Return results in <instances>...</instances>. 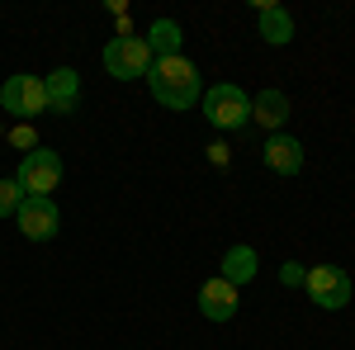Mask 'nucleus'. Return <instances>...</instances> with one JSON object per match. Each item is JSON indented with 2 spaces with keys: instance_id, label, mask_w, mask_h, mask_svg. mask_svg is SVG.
Segmentation results:
<instances>
[{
  "instance_id": "nucleus-1",
  "label": "nucleus",
  "mask_w": 355,
  "mask_h": 350,
  "mask_svg": "<svg viewBox=\"0 0 355 350\" xmlns=\"http://www.w3.org/2000/svg\"><path fill=\"white\" fill-rule=\"evenodd\" d=\"M147 81H152V100L166 105V109H190V105L204 100L199 71H194L190 57H162V62H152Z\"/></svg>"
},
{
  "instance_id": "nucleus-2",
  "label": "nucleus",
  "mask_w": 355,
  "mask_h": 350,
  "mask_svg": "<svg viewBox=\"0 0 355 350\" xmlns=\"http://www.w3.org/2000/svg\"><path fill=\"white\" fill-rule=\"evenodd\" d=\"M204 114H209L214 128L237 133V128L251 123V95L242 85H214V90H204Z\"/></svg>"
},
{
  "instance_id": "nucleus-3",
  "label": "nucleus",
  "mask_w": 355,
  "mask_h": 350,
  "mask_svg": "<svg viewBox=\"0 0 355 350\" xmlns=\"http://www.w3.org/2000/svg\"><path fill=\"white\" fill-rule=\"evenodd\" d=\"M19 189H24V199H53L57 180H62V157L48 152V147H33L24 161H19Z\"/></svg>"
},
{
  "instance_id": "nucleus-4",
  "label": "nucleus",
  "mask_w": 355,
  "mask_h": 350,
  "mask_svg": "<svg viewBox=\"0 0 355 350\" xmlns=\"http://www.w3.org/2000/svg\"><path fill=\"white\" fill-rule=\"evenodd\" d=\"M105 71H110L114 81H137V76H147V71H152V48H147V38H133V33L110 38V48H105Z\"/></svg>"
},
{
  "instance_id": "nucleus-5",
  "label": "nucleus",
  "mask_w": 355,
  "mask_h": 350,
  "mask_svg": "<svg viewBox=\"0 0 355 350\" xmlns=\"http://www.w3.org/2000/svg\"><path fill=\"white\" fill-rule=\"evenodd\" d=\"M303 289H308V298L318 308H327V313L351 303V279H346V270H336V265H313L303 274Z\"/></svg>"
},
{
  "instance_id": "nucleus-6",
  "label": "nucleus",
  "mask_w": 355,
  "mask_h": 350,
  "mask_svg": "<svg viewBox=\"0 0 355 350\" xmlns=\"http://www.w3.org/2000/svg\"><path fill=\"white\" fill-rule=\"evenodd\" d=\"M0 105L10 109V114H19V119H33V114L48 109V85L38 81V76H10V81L0 85Z\"/></svg>"
},
{
  "instance_id": "nucleus-7",
  "label": "nucleus",
  "mask_w": 355,
  "mask_h": 350,
  "mask_svg": "<svg viewBox=\"0 0 355 350\" xmlns=\"http://www.w3.org/2000/svg\"><path fill=\"white\" fill-rule=\"evenodd\" d=\"M15 222H19V232H24L28 242H53L57 227H62V213H57L53 199H24Z\"/></svg>"
},
{
  "instance_id": "nucleus-8",
  "label": "nucleus",
  "mask_w": 355,
  "mask_h": 350,
  "mask_svg": "<svg viewBox=\"0 0 355 350\" xmlns=\"http://www.w3.org/2000/svg\"><path fill=\"white\" fill-rule=\"evenodd\" d=\"M199 313L209 317V322H227V317H237V284H227V279H209L204 289H199Z\"/></svg>"
},
{
  "instance_id": "nucleus-9",
  "label": "nucleus",
  "mask_w": 355,
  "mask_h": 350,
  "mask_svg": "<svg viewBox=\"0 0 355 350\" xmlns=\"http://www.w3.org/2000/svg\"><path fill=\"white\" fill-rule=\"evenodd\" d=\"M266 166H270L275 175H299L303 170V142L289 133H275L266 142Z\"/></svg>"
},
{
  "instance_id": "nucleus-10",
  "label": "nucleus",
  "mask_w": 355,
  "mask_h": 350,
  "mask_svg": "<svg viewBox=\"0 0 355 350\" xmlns=\"http://www.w3.org/2000/svg\"><path fill=\"white\" fill-rule=\"evenodd\" d=\"M43 85H48V109H57V114H71L81 100V76L71 67H57L53 76H43Z\"/></svg>"
},
{
  "instance_id": "nucleus-11",
  "label": "nucleus",
  "mask_w": 355,
  "mask_h": 350,
  "mask_svg": "<svg viewBox=\"0 0 355 350\" xmlns=\"http://www.w3.org/2000/svg\"><path fill=\"white\" fill-rule=\"evenodd\" d=\"M251 123L279 133V128L289 123V95H284V90H261V95L251 100Z\"/></svg>"
},
{
  "instance_id": "nucleus-12",
  "label": "nucleus",
  "mask_w": 355,
  "mask_h": 350,
  "mask_svg": "<svg viewBox=\"0 0 355 350\" xmlns=\"http://www.w3.org/2000/svg\"><path fill=\"white\" fill-rule=\"evenodd\" d=\"M261 38L275 43V48H284V43L294 38V19H289V10H284V5L261 0Z\"/></svg>"
},
{
  "instance_id": "nucleus-13",
  "label": "nucleus",
  "mask_w": 355,
  "mask_h": 350,
  "mask_svg": "<svg viewBox=\"0 0 355 350\" xmlns=\"http://www.w3.org/2000/svg\"><path fill=\"white\" fill-rule=\"evenodd\" d=\"M147 38H152V43H147V48H152V62H162V57H180V24H175V19H157Z\"/></svg>"
},
{
  "instance_id": "nucleus-14",
  "label": "nucleus",
  "mask_w": 355,
  "mask_h": 350,
  "mask_svg": "<svg viewBox=\"0 0 355 350\" xmlns=\"http://www.w3.org/2000/svg\"><path fill=\"white\" fill-rule=\"evenodd\" d=\"M251 274H256V251H251V246H232V251L223 256V279L242 289Z\"/></svg>"
},
{
  "instance_id": "nucleus-15",
  "label": "nucleus",
  "mask_w": 355,
  "mask_h": 350,
  "mask_svg": "<svg viewBox=\"0 0 355 350\" xmlns=\"http://www.w3.org/2000/svg\"><path fill=\"white\" fill-rule=\"evenodd\" d=\"M19 204H24L19 180H0V218H15V213H19Z\"/></svg>"
},
{
  "instance_id": "nucleus-16",
  "label": "nucleus",
  "mask_w": 355,
  "mask_h": 350,
  "mask_svg": "<svg viewBox=\"0 0 355 350\" xmlns=\"http://www.w3.org/2000/svg\"><path fill=\"white\" fill-rule=\"evenodd\" d=\"M10 142H15V147H24V157L33 152V147H38V137H33V128H15V133H10Z\"/></svg>"
}]
</instances>
